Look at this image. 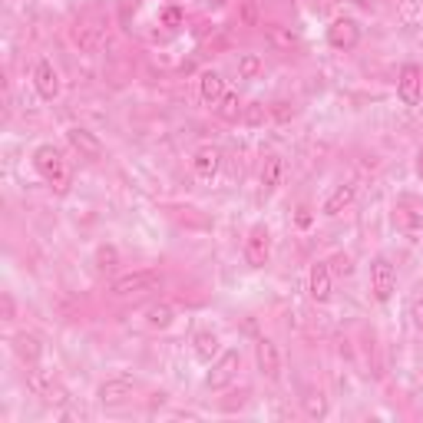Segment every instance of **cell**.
I'll return each mask as SVG.
<instances>
[{
	"mask_svg": "<svg viewBox=\"0 0 423 423\" xmlns=\"http://www.w3.org/2000/svg\"><path fill=\"white\" fill-rule=\"evenodd\" d=\"M397 97L404 106H420L423 99V70L417 63H404L397 77Z\"/></svg>",
	"mask_w": 423,
	"mask_h": 423,
	"instance_id": "cell-6",
	"label": "cell"
},
{
	"mask_svg": "<svg viewBox=\"0 0 423 423\" xmlns=\"http://www.w3.org/2000/svg\"><path fill=\"white\" fill-rule=\"evenodd\" d=\"M33 87H37L40 99H47V103H53V99L60 97V73L57 67H53V60H37V67H33Z\"/></svg>",
	"mask_w": 423,
	"mask_h": 423,
	"instance_id": "cell-8",
	"label": "cell"
},
{
	"mask_svg": "<svg viewBox=\"0 0 423 423\" xmlns=\"http://www.w3.org/2000/svg\"><path fill=\"white\" fill-rule=\"evenodd\" d=\"M370 291H374V298L380 301V304H387L397 291V271L384 255H377V258L370 261Z\"/></svg>",
	"mask_w": 423,
	"mask_h": 423,
	"instance_id": "cell-4",
	"label": "cell"
},
{
	"mask_svg": "<svg viewBox=\"0 0 423 423\" xmlns=\"http://www.w3.org/2000/svg\"><path fill=\"white\" fill-rule=\"evenodd\" d=\"M417 175H420V179H423V149H420V153H417Z\"/></svg>",
	"mask_w": 423,
	"mask_h": 423,
	"instance_id": "cell-35",
	"label": "cell"
},
{
	"mask_svg": "<svg viewBox=\"0 0 423 423\" xmlns=\"http://www.w3.org/2000/svg\"><path fill=\"white\" fill-rule=\"evenodd\" d=\"M327 43L334 50H354L357 43H361V27H357V20H351V17L331 20V27H327Z\"/></svg>",
	"mask_w": 423,
	"mask_h": 423,
	"instance_id": "cell-7",
	"label": "cell"
},
{
	"mask_svg": "<svg viewBox=\"0 0 423 423\" xmlns=\"http://www.w3.org/2000/svg\"><path fill=\"white\" fill-rule=\"evenodd\" d=\"M255 361H258V370L268 380H278L281 377V354H278V344L268 341V337H261L258 344H255Z\"/></svg>",
	"mask_w": 423,
	"mask_h": 423,
	"instance_id": "cell-11",
	"label": "cell"
},
{
	"mask_svg": "<svg viewBox=\"0 0 423 423\" xmlns=\"http://www.w3.org/2000/svg\"><path fill=\"white\" fill-rule=\"evenodd\" d=\"M33 169L40 172V179L47 185H53L57 192H67L70 189V169H67V159H63V153H60L57 145H37L33 149Z\"/></svg>",
	"mask_w": 423,
	"mask_h": 423,
	"instance_id": "cell-1",
	"label": "cell"
},
{
	"mask_svg": "<svg viewBox=\"0 0 423 423\" xmlns=\"http://www.w3.org/2000/svg\"><path fill=\"white\" fill-rule=\"evenodd\" d=\"M354 195H357V189H354L351 182L337 185L334 192H331V195L324 199V209H321V211H324L327 219H337V215H341L344 209H351V202H354Z\"/></svg>",
	"mask_w": 423,
	"mask_h": 423,
	"instance_id": "cell-14",
	"label": "cell"
},
{
	"mask_svg": "<svg viewBox=\"0 0 423 423\" xmlns=\"http://www.w3.org/2000/svg\"><path fill=\"white\" fill-rule=\"evenodd\" d=\"M241 367V354L238 351H225V354H219V361L211 364V370L205 374V387L209 390H221V387H229L231 380H235V374H238Z\"/></svg>",
	"mask_w": 423,
	"mask_h": 423,
	"instance_id": "cell-5",
	"label": "cell"
},
{
	"mask_svg": "<svg viewBox=\"0 0 423 423\" xmlns=\"http://www.w3.org/2000/svg\"><path fill=\"white\" fill-rule=\"evenodd\" d=\"M311 221H314V215L308 209H298V229H311Z\"/></svg>",
	"mask_w": 423,
	"mask_h": 423,
	"instance_id": "cell-33",
	"label": "cell"
},
{
	"mask_svg": "<svg viewBox=\"0 0 423 423\" xmlns=\"http://www.w3.org/2000/svg\"><path fill=\"white\" fill-rule=\"evenodd\" d=\"M285 179V159L281 155H268L265 165H261V185H265V192H275Z\"/></svg>",
	"mask_w": 423,
	"mask_h": 423,
	"instance_id": "cell-20",
	"label": "cell"
},
{
	"mask_svg": "<svg viewBox=\"0 0 423 423\" xmlns=\"http://www.w3.org/2000/svg\"><path fill=\"white\" fill-rule=\"evenodd\" d=\"M10 344H13V354H17L23 364H37L40 354H43L40 341L33 334H27V331H23V334H13V341H10Z\"/></svg>",
	"mask_w": 423,
	"mask_h": 423,
	"instance_id": "cell-15",
	"label": "cell"
},
{
	"mask_svg": "<svg viewBox=\"0 0 423 423\" xmlns=\"http://www.w3.org/2000/svg\"><path fill=\"white\" fill-rule=\"evenodd\" d=\"M255 17H258V13H255V4H245V23H248V27H255Z\"/></svg>",
	"mask_w": 423,
	"mask_h": 423,
	"instance_id": "cell-34",
	"label": "cell"
},
{
	"mask_svg": "<svg viewBox=\"0 0 423 423\" xmlns=\"http://www.w3.org/2000/svg\"><path fill=\"white\" fill-rule=\"evenodd\" d=\"M192 351L202 364H211V361L219 357V334H215V331H199V334L192 337Z\"/></svg>",
	"mask_w": 423,
	"mask_h": 423,
	"instance_id": "cell-16",
	"label": "cell"
},
{
	"mask_svg": "<svg viewBox=\"0 0 423 423\" xmlns=\"http://www.w3.org/2000/svg\"><path fill=\"white\" fill-rule=\"evenodd\" d=\"M97 265L103 271H109V268L119 265V251H116V245H99L97 248Z\"/></svg>",
	"mask_w": 423,
	"mask_h": 423,
	"instance_id": "cell-25",
	"label": "cell"
},
{
	"mask_svg": "<svg viewBox=\"0 0 423 423\" xmlns=\"http://www.w3.org/2000/svg\"><path fill=\"white\" fill-rule=\"evenodd\" d=\"M301 407H304V414L314 417V420L327 417V397H324V394H317V390H311L308 397H301Z\"/></svg>",
	"mask_w": 423,
	"mask_h": 423,
	"instance_id": "cell-22",
	"label": "cell"
},
{
	"mask_svg": "<svg viewBox=\"0 0 423 423\" xmlns=\"http://www.w3.org/2000/svg\"><path fill=\"white\" fill-rule=\"evenodd\" d=\"M133 390H136V380H129V377H109V380L99 384L97 397L103 407H119L133 397Z\"/></svg>",
	"mask_w": 423,
	"mask_h": 423,
	"instance_id": "cell-9",
	"label": "cell"
},
{
	"mask_svg": "<svg viewBox=\"0 0 423 423\" xmlns=\"http://www.w3.org/2000/svg\"><path fill=\"white\" fill-rule=\"evenodd\" d=\"M258 73H261V60L255 57V53H241V57H238V77L255 79Z\"/></svg>",
	"mask_w": 423,
	"mask_h": 423,
	"instance_id": "cell-24",
	"label": "cell"
},
{
	"mask_svg": "<svg viewBox=\"0 0 423 423\" xmlns=\"http://www.w3.org/2000/svg\"><path fill=\"white\" fill-rule=\"evenodd\" d=\"M163 285V275L159 271H129V275H119L113 281V295L116 298H129V295H143V291H155Z\"/></svg>",
	"mask_w": 423,
	"mask_h": 423,
	"instance_id": "cell-2",
	"label": "cell"
},
{
	"mask_svg": "<svg viewBox=\"0 0 423 423\" xmlns=\"http://www.w3.org/2000/svg\"><path fill=\"white\" fill-rule=\"evenodd\" d=\"M77 43H83L87 50H93L99 43V27H83L77 30Z\"/></svg>",
	"mask_w": 423,
	"mask_h": 423,
	"instance_id": "cell-28",
	"label": "cell"
},
{
	"mask_svg": "<svg viewBox=\"0 0 423 423\" xmlns=\"http://www.w3.org/2000/svg\"><path fill=\"white\" fill-rule=\"evenodd\" d=\"M271 258V231L268 225H251L248 238H245V265L248 268H265Z\"/></svg>",
	"mask_w": 423,
	"mask_h": 423,
	"instance_id": "cell-3",
	"label": "cell"
},
{
	"mask_svg": "<svg viewBox=\"0 0 423 423\" xmlns=\"http://www.w3.org/2000/svg\"><path fill=\"white\" fill-rule=\"evenodd\" d=\"M327 265H334V275H351V271H354V265H351V258H347V255H337L334 261H327Z\"/></svg>",
	"mask_w": 423,
	"mask_h": 423,
	"instance_id": "cell-31",
	"label": "cell"
},
{
	"mask_svg": "<svg viewBox=\"0 0 423 423\" xmlns=\"http://www.w3.org/2000/svg\"><path fill=\"white\" fill-rule=\"evenodd\" d=\"M265 40H268L275 50H295L301 43V37L291 27H281V23H268L265 27Z\"/></svg>",
	"mask_w": 423,
	"mask_h": 423,
	"instance_id": "cell-18",
	"label": "cell"
},
{
	"mask_svg": "<svg viewBox=\"0 0 423 423\" xmlns=\"http://www.w3.org/2000/svg\"><path fill=\"white\" fill-rule=\"evenodd\" d=\"M241 113H245V106H241L238 93H225V97L219 99V116L225 123H238Z\"/></svg>",
	"mask_w": 423,
	"mask_h": 423,
	"instance_id": "cell-21",
	"label": "cell"
},
{
	"mask_svg": "<svg viewBox=\"0 0 423 423\" xmlns=\"http://www.w3.org/2000/svg\"><path fill=\"white\" fill-rule=\"evenodd\" d=\"M308 291L317 304H324L331 298V265L327 261H317L311 265V278H308Z\"/></svg>",
	"mask_w": 423,
	"mask_h": 423,
	"instance_id": "cell-12",
	"label": "cell"
},
{
	"mask_svg": "<svg viewBox=\"0 0 423 423\" xmlns=\"http://www.w3.org/2000/svg\"><path fill=\"white\" fill-rule=\"evenodd\" d=\"M410 317H414L417 327H423V295H417V298L410 301Z\"/></svg>",
	"mask_w": 423,
	"mask_h": 423,
	"instance_id": "cell-32",
	"label": "cell"
},
{
	"mask_svg": "<svg viewBox=\"0 0 423 423\" xmlns=\"http://www.w3.org/2000/svg\"><path fill=\"white\" fill-rule=\"evenodd\" d=\"M199 93H202V99L205 103H219L229 89H225V79H221V73H215V70H205L202 73V79H199Z\"/></svg>",
	"mask_w": 423,
	"mask_h": 423,
	"instance_id": "cell-17",
	"label": "cell"
},
{
	"mask_svg": "<svg viewBox=\"0 0 423 423\" xmlns=\"http://www.w3.org/2000/svg\"><path fill=\"white\" fill-rule=\"evenodd\" d=\"M182 20H185V13L179 7H165L163 10V23H165V27H179Z\"/></svg>",
	"mask_w": 423,
	"mask_h": 423,
	"instance_id": "cell-30",
	"label": "cell"
},
{
	"mask_svg": "<svg viewBox=\"0 0 423 423\" xmlns=\"http://www.w3.org/2000/svg\"><path fill=\"white\" fill-rule=\"evenodd\" d=\"M271 116H275L278 123H288V119H295V106L285 103V99H275V103H271Z\"/></svg>",
	"mask_w": 423,
	"mask_h": 423,
	"instance_id": "cell-27",
	"label": "cell"
},
{
	"mask_svg": "<svg viewBox=\"0 0 423 423\" xmlns=\"http://www.w3.org/2000/svg\"><path fill=\"white\" fill-rule=\"evenodd\" d=\"M67 143L73 145L83 159H99V155H103V143H99V136L89 133V129H83V126H70V129H67Z\"/></svg>",
	"mask_w": 423,
	"mask_h": 423,
	"instance_id": "cell-10",
	"label": "cell"
},
{
	"mask_svg": "<svg viewBox=\"0 0 423 423\" xmlns=\"http://www.w3.org/2000/svg\"><path fill=\"white\" fill-rule=\"evenodd\" d=\"M172 317H175V311L169 308V304H153V308L145 311V321H149L153 327H159V331L172 324Z\"/></svg>",
	"mask_w": 423,
	"mask_h": 423,
	"instance_id": "cell-23",
	"label": "cell"
},
{
	"mask_svg": "<svg viewBox=\"0 0 423 423\" xmlns=\"http://www.w3.org/2000/svg\"><path fill=\"white\" fill-rule=\"evenodd\" d=\"M219 165H221L219 145H202V149H195V155H192V169H195V175H199V179H215Z\"/></svg>",
	"mask_w": 423,
	"mask_h": 423,
	"instance_id": "cell-13",
	"label": "cell"
},
{
	"mask_svg": "<svg viewBox=\"0 0 423 423\" xmlns=\"http://www.w3.org/2000/svg\"><path fill=\"white\" fill-rule=\"evenodd\" d=\"M0 311H4V321H7V324L17 317V304H13V295H10V291L0 295Z\"/></svg>",
	"mask_w": 423,
	"mask_h": 423,
	"instance_id": "cell-29",
	"label": "cell"
},
{
	"mask_svg": "<svg viewBox=\"0 0 423 423\" xmlns=\"http://www.w3.org/2000/svg\"><path fill=\"white\" fill-rule=\"evenodd\" d=\"M394 221H397V229L404 231V235H410V238H420L423 235V215L420 211H410L407 205H397L394 209Z\"/></svg>",
	"mask_w": 423,
	"mask_h": 423,
	"instance_id": "cell-19",
	"label": "cell"
},
{
	"mask_svg": "<svg viewBox=\"0 0 423 423\" xmlns=\"http://www.w3.org/2000/svg\"><path fill=\"white\" fill-rule=\"evenodd\" d=\"M241 119H245V126H261V123H265V106H261V103H248V106H245V113H241Z\"/></svg>",
	"mask_w": 423,
	"mask_h": 423,
	"instance_id": "cell-26",
	"label": "cell"
}]
</instances>
